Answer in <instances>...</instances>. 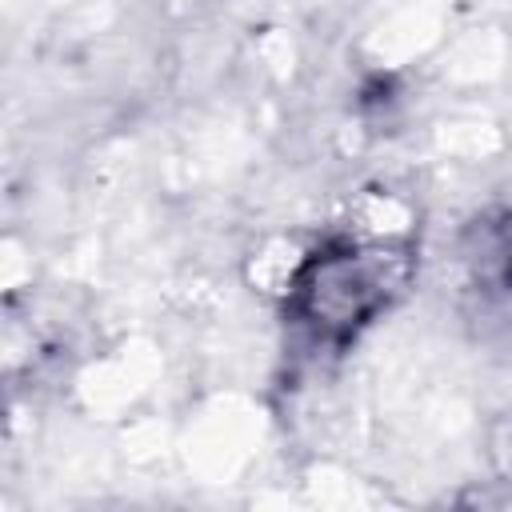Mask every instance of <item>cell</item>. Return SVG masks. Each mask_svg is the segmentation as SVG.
<instances>
[{
  "label": "cell",
  "mask_w": 512,
  "mask_h": 512,
  "mask_svg": "<svg viewBox=\"0 0 512 512\" xmlns=\"http://www.w3.org/2000/svg\"><path fill=\"white\" fill-rule=\"evenodd\" d=\"M388 256L340 252L312 264L304 284L308 316L324 328H352L376 312L388 292Z\"/></svg>",
  "instance_id": "cell-1"
}]
</instances>
